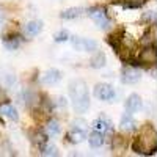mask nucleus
I'll return each instance as SVG.
<instances>
[{"label":"nucleus","mask_w":157,"mask_h":157,"mask_svg":"<svg viewBox=\"0 0 157 157\" xmlns=\"http://www.w3.org/2000/svg\"><path fill=\"white\" fill-rule=\"evenodd\" d=\"M157 146V140H155V130L151 124H145L134 141V151L140 154H154Z\"/></svg>","instance_id":"1"},{"label":"nucleus","mask_w":157,"mask_h":157,"mask_svg":"<svg viewBox=\"0 0 157 157\" xmlns=\"http://www.w3.org/2000/svg\"><path fill=\"white\" fill-rule=\"evenodd\" d=\"M69 93L72 99V105L77 113H85L90 107V94L83 80H72L69 85Z\"/></svg>","instance_id":"2"},{"label":"nucleus","mask_w":157,"mask_h":157,"mask_svg":"<svg viewBox=\"0 0 157 157\" xmlns=\"http://www.w3.org/2000/svg\"><path fill=\"white\" fill-rule=\"evenodd\" d=\"M86 123L83 120H77L72 123V127L68 132V140L71 143H82L86 138V130H85Z\"/></svg>","instance_id":"3"},{"label":"nucleus","mask_w":157,"mask_h":157,"mask_svg":"<svg viewBox=\"0 0 157 157\" xmlns=\"http://www.w3.org/2000/svg\"><path fill=\"white\" fill-rule=\"evenodd\" d=\"M94 96L104 102H113L116 98V91L109 83H98L94 88Z\"/></svg>","instance_id":"4"},{"label":"nucleus","mask_w":157,"mask_h":157,"mask_svg":"<svg viewBox=\"0 0 157 157\" xmlns=\"http://www.w3.org/2000/svg\"><path fill=\"white\" fill-rule=\"evenodd\" d=\"M88 16L94 21V24L98 25V27H101V29H105L107 25L110 24V19H109V16H107V13H105V10L104 8H101V6H96V8H91L90 11H88Z\"/></svg>","instance_id":"5"},{"label":"nucleus","mask_w":157,"mask_h":157,"mask_svg":"<svg viewBox=\"0 0 157 157\" xmlns=\"http://www.w3.org/2000/svg\"><path fill=\"white\" fill-rule=\"evenodd\" d=\"M72 46L75 50H80V52H93L98 49V43L90 38H74Z\"/></svg>","instance_id":"6"},{"label":"nucleus","mask_w":157,"mask_h":157,"mask_svg":"<svg viewBox=\"0 0 157 157\" xmlns=\"http://www.w3.org/2000/svg\"><path fill=\"white\" fill-rule=\"evenodd\" d=\"M140 78H141V72L137 68H124L123 69V75H121L123 83L132 85V83H137Z\"/></svg>","instance_id":"7"},{"label":"nucleus","mask_w":157,"mask_h":157,"mask_svg":"<svg viewBox=\"0 0 157 157\" xmlns=\"http://www.w3.org/2000/svg\"><path fill=\"white\" fill-rule=\"evenodd\" d=\"M141 107H143V102H141V98L138 94H130L126 99V110L129 113H135V112L141 110Z\"/></svg>","instance_id":"8"},{"label":"nucleus","mask_w":157,"mask_h":157,"mask_svg":"<svg viewBox=\"0 0 157 157\" xmlns=\"http://www.w3.org/2000/svg\"><path fill=\"white\" fill-rule=\"evenodd\" d=\"M91 127H93V130H98V132H101V134H107V132L112 130V123L105 116H101V118H98V120L93 121Z\"/></svg>","instance_id":"9"},{"label":"nucleus","mask_w":157,"mask_h":157,"mask_svg":"<svg viewBox=\"0 0 157 157\" xmlns=\"http://www.w3.org/2000/svg\"><path fill=\"white\" fill-rule=\"evenodd\" d=\"M60 78H61V72L58 69H49L41 75V82L44 85H54V83L60 82Z\"/></svg>","instance_id":"10"},{"label":"nucleus","mask_w":157,"mask_h":157,"mask_svg":"<svg viewBox=\"0 0 157 157\" xmlns=\"http://www.w3.org/2000/svg\"><path fill=\"white\" fill-rule=\"evenodd\" d=\"M43 30V24L39 22V21H30L29 24H25V27H24V35L25 36H29V38H33L36 36L39 32Z\"/></svg>","instance_id":"11"},{"label":"nucleus","mask_w":157,"mask_h":157,"mask_svg":"<svg viewBox=\"0 0 157 157\" xmlns=\"http://www.w3.org/2000/svg\"><path fill=\"white\" fill-rule=\"evenodd\" d=\"M86 10L82 8V6H74V8H68V10H64L61 11V19H75V17H80L83 13Z\"/></svg>","instance_id":"12"},{"label":"nucleus","mask_w":157,"mask_h":157,"mask_svg":"<svg viewBox=\"0 0 157 157\" xmlns=\"http://www.w3.org/2000/svg\"><path fill=\"white\" fill-rule=\"evenodd\" d=\"M141 63H154L155 61V50L151 46H146V49H143L138 55Z\"/></svg>","instance_id":"13"},{"label":"nucleus","mask_w":157,"mask_h":157,"mask_svg":"<svg viewBox=\"0 0 157 157\" xmlns=\"http://www.w3.org/2000/svg\"><path fill=\"white\" fill-rule=\"evenodd\" d=\"M0 115H3L5 118H8V120H11V121H17L19 120L17 110L13 105H10V104H5V105L0 107Z\"/></svg>","instance_id":"14"},{"label":"nucleus","mask_w":157,"mask_h":157,"mask_svg":"<svg viewBox=\"0 0 157 157\" xmlns=\"http://www.w3.org/2000/svg\"><path fill=\"white\" fill-rule=\"evenodd\" d=\"M120 126H121L123 130H126V132H132V130L137 129V121H135L130 115H123Z\"/></svg>","instance_id":"15"},{"label":"nucleus","mask_w":157,"mask_h":157,"mask_svg":"<svg viewBox=\"0 0 157 157\" xmlns=\"http://www.w3.org/2000/svg\"><path fill=\"white\" fill-rule=\"evenodd\" d=\"M90 66L94 68V69L104 68L105 66V54H104V52H96L93 55V58L90 60Z\"/></svg>","instance_id":"16"},{"label":"nucleus","mask_w":157,"mask_h":157,"mask_svg":"<svg viewBox=\"0 0 157 157\" xmlns=\"http://www.w3.org/2000/svg\"><path fill=\"white\" fill-rule=\"evenodd\" d=\"M88 141H90L91 148H101L104 145V134L98 132V130H93V132L90 134Z\"/></svg>","instance_id":"17"},{"label":"nucleus","mask_w":157,"mask_h":157,"mask_svg":"<svg viewBox=\"0 0 157 157\" xmlns=\"http://www.w3.org/2000/svg\"><path fill=\"white\" fill-rule=\"evenodd\" d=\"M3 44H5V47L8 49V50H14V49H17L19 47V44H21V39H19V36H16V35H6L5 38H3Z\"/></svg>","instance_id":"18"},{"label":"nucleus","mask_w":157,"mask_h":157,"mask_svg":"<svg viewBox=\"0 0 157 157\" xmlns=\"http://www.w3.org/2000/svg\"><path fill=\"white\" fill-rule=\"evenodd\" d=\"M46 134H47V137H55V135L60 134V124H58L57 120H50V121L47 123V126H46Z\"/></svg>","instance_id":"19"},{"label":"nucleus","mask_w":157,"mask_h":157,"mask_svg":"<svg viewBox=\"0 0 157 157\" xmlns=\"http://www.w3.org/2000/svg\"><path fill=\"white\" fill-rule=\"evenodd\" d=\"M41 154L43 155H58V149H57V146L46 143V145L41 146Z\"/></svg>","instance_id":"20"},{"label":"nucleus","mask_w":157,"mask_h":157,"mask_svg":"<svg viewBox=\"0 0 157 157\" xmlns=\"http://www.w3.org/2000/svg\"><path fill=\"white\" fill-rule=\"evenodd\" d=\"M69 33L66 32V30H60V32H57L55 35H54V39L57 43H66V41H69Z\"/></svg>","instance_id":"21"},{"label":"nucleus","mask_w":157,"mask_h":157,"mask_svg":"<svg viewBox=\"0 0 157 157\" xmlns=\"http://www.w3.org/2000/svg\"><path fill=\"white\" fill-rule=\"evenodd\" d=\"M33 140H35V143H38L39 146H43V145H46V143H47V134H44V132H36Z\"/></svg>","instance_id":"22"},{"label":"nucleus","mask_w":157,"mask_h":157,"mask_svg":"<svg viewBox=\"0 0 157 157\" xmlns=\"http://www.w3.org/2000/svg\"><path fill=\"white\" fill-rule=\"evenodd\" d=\"M143 38H145V39H141V44H145V46H151V44L154 43V30H152V32H148Z\"/></svg>","instance_id":"23"},{"label":"nucleus","mask_w":157,"mask_h":157,"mask_svg":"<svg viewBox=\"0 0 157 157\" xmlns=\"http://www.w3.org/2000/svg\"><path fill=\"white\" fill-rule=\"evenodd\" d=\"M143 21H148L149 24H151V22L154 24V22H155V13H154V11H149L148 14L143 16Z\"/></svg>","instance_id":"24"},{"label":"nucleus","mask_w":157,"mask_h":157,"mask_svg":"<svg viewBox=\"0 0 157 157\" xmlns=\"http://www.w3.org/2000/svg\"><path fill=\"white\" fill-rule=\"evenodd\" d=\"M58 105H60V107H66V99L60 98V99H58Z\"/></svg>","instance_id":"25"}]
</instances>
